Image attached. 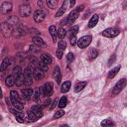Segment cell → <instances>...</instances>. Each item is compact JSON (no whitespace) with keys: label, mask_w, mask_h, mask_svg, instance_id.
<instances>
[{"label":"cell","mask_w":127,"mask_h":127,"mask_svg":"<svg viewBox=\"0 0 127 127\" xmlns=\"http://www.w3.org/2000/svg\"><path fill=\"white\" fill-rule=\"evenodd\" d=\"M78 16H79V11H78L77 9H74V10H72V11L68 14V16H67L66 18H64V19L61 22V24H62V25H70V24H72V23L78 18Z\"/></svg>","instance_id":"obj_1"},{"label":"cell","mask_w":127,"mask_h":127,"mask_svg":"<svg viewBox=\"0 0 127 127\" xmlns=\"http://www.w3.org/2000/svg\"><path fill=\"white\" fill-rule=\"evenodd\" d=\"M126 84H127V79H126V78H121V79H119V81H117V82L115 83V85L113 86V88H112V90H111V94H112V95H117V94H119V93L122 91V89L126 86Z\"/></svg>","instance_id":"obj_2"},{"label":"cell","mask_w":127,"mask_h":127,"mask_svg":"<svg viewBox=\"0 0 127 127\" xmlns=\"http://www.w3.org/2000/svg\"><path fill=\"white\" fill-rule=\"evenodd\" d=\"M23 76H24V82H25V85H31V84L33 83L34 75H33V70H32L31 67H27V68L24 70Z\"/></svg>","instance_id":"obj_3"},{"label":"cell","mask_w":127,"mask_h":127,"mask_svg":"<svg viewBox=\"0 0 127 127\" xmlns=\"http://www.w3.org/2000/svg\"><path fill=\"white\" fill-rule=\"evenodd\" d=\"M91 40H92V37L90 35H86V36H83L81 37L80 39L77 40V46L78 48L80 49H85L90 43H91Z\"/></svg>","instance_id":"obj_4"},{"label":"cell","mask_w":127,"mask_h":127,"mask_svg":"<svg viewBox=\"0 0 127 127\" xmlns=\"http://www.w3.org/2000/svg\"><path fill=\"white\" fill-rule=\"evenodd\" d=\"M119 33H120V31L117 28H107L102 32V36H104L106 38H114V37L118 36Z\"/></svg>","instance_id":"obj_5"},{"label":"cell","mask_w":127,"mask_h":127,"mask_svg":"<svg viewBox=\"0 0 127 127\" xmlns=\"http://www.w3.org/2000/svg\"><path fill=\"white\" fill-rule=\"evenodd\" d=\"M46 16H47V13H46L44 10H42V9H39V10H36V11L34 12L33 18H34V20H35L36 22H38V23H41V22H43V21L45 20Z\"/></svg>","instance_id":"obj_6"},{"label":"cell","mask_w":127,"mask_h":127,"mask_svg":"<svg viewBox=\"0 0 127 127\" xmlns=\"http://www.w3.org/2000/svg\"><path fill=\"white\" fill-rule=\"evenodd\" d=\"M42 90H43V94H44L45 96H47V97L51 96V95L53 94V90H54V88H53V83H52V82H46V83L44 84V86L42 87Z\"/></svg>","instance_id":"obj_7"},{"label":"cell","mask_w":127,"mask_h":127,"mask_svg":"<svg viewBox=\"0 0 127 127\" xmlns=\"http://www.w3.org/2000/svg\"><path fill=\"white\" fill-rule=\"evenodd\" d=\"M19 13L22 17H28V16L31 15V7L28 4L21 5L20 9H19Z\"/></svg>","instance_id":"obj_8"},{"label":"cell","mask_w":127,"mask_h":127,"mask_svg":"<svg viewBox=\"0 0 127 127\" xmlns=\"http://www.w3.org/2000/svg\"><path fill=\"white\" fill-rule=\"evenodd\" d=\"M33 75H34V78H35V79L40 80V79H43V78H44V76H45V71L42 70V69L38 66V67H35V68L33 69Z\"/></svg>","instance_id":"obj_9"},{"label":"cell","mask_w":127,"mask_h":127,"mask_svg":"<svg viewBox=\"0 0 127 127\" xmlns=\"http://www.w3.org/2000/svg\"><path fill=\"white\" fill-rule=\"evenodd\" d=\"M10 99H11V102L13 105H15L16 103L20 102V98H19V95H18V92L15 91V90H11L10 91Z\"/></svg>","instance_id":"obj_10"},{"label":"cell","mask_w":127,"mask_h":127,"mask_svg":"<svg viewBox=\"0 0 127 127\" xmlns=\"http://www.w3.org/2000/svg\"><path fill=\"white\" fill-rule=\"evenodd\" d=\"M12 10V3L11 2H3L1 5V11L4 14H7Z\"/></svg>","instance_id":"obj_11"},{"label":"cell","mask_w":127,"mask_h":127,"mask_svg":"<svg viewBox=\"0 0 127 127\" xmlns=\"http://www.w3.org/2000/svg\"><path fill=\"white\" fill-rule=\"evenodd\" d=\"M12 75L14 76L15 79H17V78H19L20 76H22V75H23V72H22L21 66L16 65V66L13 68V70H12Z\"/></svg>","instance_id":"obj_12"},{"label":"cell","mask_w":127,"mask_h":127,"mask_svg":"<svg viewBox=\"0 0 127 127\" xmlns=\"http://www.w3.org/2000/svg\"><path fill=\"white\" fill-rule=\"evenodd\" d=\"M22 94H23V98L26 99V100H29L33 94H34V91L32 88H26V89H23L22 90Z\"/></svg>","instance_id":"obj_13"},{"label":"cell","mask_w":127,"mask_h":127,"mask_svg":"<svg viewBox=\"0 0 127 127\" xmlns=\"http://www.w3.org/2000/svg\"><path fill=\"white\" fill-rule=\"evenodd\" d=\"M33 43H34L37 47H40V48H45V47H46V43L44 42V40H43L42 38L38 37V36H36V37L33 38Z\"/></svg>","instance_id":"obj_14"},{"label":"cell","mask_w":127,"mask_h":127,"mask_svg":"<svg viewBox=\"0 0 127 127\" xmlns=\"http://www.w3.org/2000/svg\"><path fill=\"white\" fill-rule=\"evenodd\" d=\"M31 110L34 112V114H35L38 118H41V117L43 116V112H42V109H41L40 106H38V105H33L32 108H31Z\"/></svg>","instance_id":"obj_15"},{"label":"cell","mask_w":127,"mask_h":127,"mask_svg":"<svg viewBox=\"0 0 127 127\" xmlns=\"http://www.w3.org/2000/svg\"><path fill=\"white\" fill-rule=\"evenodd\" d=\"M67 4H68L67 1H64V2L63 3L62 7L60 8V10H59V11L57 12V14H56V17H61V16L64 15V13L65 12V10H66V8H67Z\"/></svg>","instance_id":"obj_16"},{"label":"cell","mask_w":127,"mask_h":127,"mask_svg":"<svg viewBox=\"0 0 127 127\" xmlns=\"http://www.w3.org/2000/svg\"><path fill=\"white\" fill-rule=\"evenodd\" d=\"M98 19H99V17H98V15L97 14H94L92 17H91V19L89 20V22H88V28H93V27H95V25L97 24V22H98Z\"/></svg>","instance_id":"obj_17"},{"label":"cell","mask_w":127,"mask_h":127,"mask_svg":"<svg viewBox=\"0 0 127 127\" xmlns=\"http://www.w3.org/2000/svg\"><path fill=\"white\" fill-rule=\"evenodd\" d=\"M49 32H50V34H51V36L53 38V41L56 42L57 41V37H58V30H57V28L52 25V26L49 27Z\"/></svg>","instance_id":"obj_18"},{"label":"cell","mask_w":127,"mask_h":127,"mask_svg":"<svg viewBox=\"0 0 127 127\" xmlns=\"http://www.w3.org/2000/svg\"><path fill=\"white\" fill-rule=\"evenodd\" d=\"M54 77L56 78V80H57L58 83L61 82V79H62V73H61V69H60V67H59L58 65H57V66L55 67V69H54Z\"/></svg>","instance_id":"obj_19"},{"label":"cell","mask_w":127,"mask_h":127,"mask_svg":"<svg viewBox=\"0 0 127 127\" xmlns=\"http://www.w3.org/2000/svg\"><path fill=\"white\" fill-rule=\"evenodd\" d=\"M1 29H2V32L5 36H8V33L12 32V27L9 24H6V23H3L1 25Z\"/></svg>","instance_id":"obj_20"},{"label":"cell","mask_w":127,"mask_h":127,"mask_svg":"<svg viewBox=\"0 0 127 127\" xmlns=\"http://www.w3.org/2000/svg\"><path fill=\"white\" fill-rule=\"evenodd\" d=\"M41 62L49 65L52 63V58H51V56L49 54H42V56H41Z\"/></svg>","instance_id":"obj_21"},{"label":"cell","mask_w":127,"mask_h":127,"mask_svg":"<svg viewBox=\"0 0 127 127\" xmlns=\"http://www.w3.org/2000/svg\"><path fill=\"white\" fill-rule=\"evenodd\" d=\"M77 32H78V26H77V25L71 27V28L68 30V38L71 39V38L75 37L76 34H77Z\"/></svg>","instance_id":"obj_22"},{"label":"cell","mask_w":127,"mask_h":127,"mask_svg":"<svg viewBox=\"0 0 127 127\" xmlns=\"http://www.w3.org/2000/svg\"><path fill=\"white\" fill-rule=\"evenodd\" d=\"M86 84H87L86 81H79V82H77V83L74 85V91H75V92H79L80 90H82V89L86 86Z\"/></svg>","instance_id":"obj_23"},{"label":"cell","mask_w":127,"mask_h":127,"mask_svg":"<svg viewBox=\"0 0 127 127\" xmlns=\"http://www.w3.org/2000/svg\"><path fill=\"white\" fill-rule=\"evenodd\" d=\"M120 68H121V66H120V65H117V66H115L114 68H112V69L108 72L107 77H108V78H113V77L118 73V71L120 70Z\"/></svg>","instance_id":"obj_24"},{"label":"cell","mask_w":127,"mask_h":127,"mask_svg":"<svg viewBox=\"0 0 127 127\" xmlns=\"http://www.w3.org/2000/svg\"><path fill=\"white\" fill-rule=\"evenodd\" d=\"M70 86H71L70 81H64V82L62 84V87H61V92H63V93L67 92V91L69 90Z\"/></svg>","instance_id":"obj_25"},{"label":"cell","mask_w":127,"mask_h":127,"mask_svg":"<svg viewBox=\"0 0 127 127\" xmlns=\"http://www.w3.org/2000/svg\"><path fill=\"white\" fill-rule=\"evenodd\" d=\"M9 65H10V59L9 58H5L2 61V64H1V66H0V70L1 71H4Z\"/></svg>","instance_id":"obj_26"},{"label":"cell","mask_w":127,"mask_h":127,"mask_svg":"<svg viewBox=\"0 0 127 127\" xmlns=\"http://www.w3.org/2000/svg\"><path fill=\"white\" fill-rule=\"evenodd\" d=\"M5 83H6V85L9 86V87L13 86V85L15 84V78H14V76H13V75H8V76L6 77V79H5Z\"/></svg>","instance_id":"obj_27"},{"label":"cell","mask_w":127,"mask_h":127,"mask_svg":"<svg viewBox=\"0 0 127 127\" xmlns=\"http://www.w3.org/2000/svg\"><path fill=\"white\" fill-rule=\"evenodd\" d=\"M15 117H16V120L19 122V123H23L24 122V119H25V115H24V113L22 112V111H17L16 113H15Z\"/></svg>","instance_id":"obj_28"},{"label":"cell","mask_w":127,"mask_h":127,"mask_svg":"<svg viewBox=\"0 0 127 127\" xmlns=\"http://www.w3.org/2000/svg\"><path fill=\"white\" fill-rule=\"evenodd\" d=\"M87 56H88V59L89 60H93V59H95L98 56V51L95 50V49H91V50H89Z\"/></svg>","instance_id":"obj_29"},{"label":"cell","mask_w":127,"mask_h":127,"mask_svg":"<svg viewBox=\"0 0 127 127\" xmlns=\"http://www.w3.org/2000/svg\"><path fill=\"white\" fill-rule=\"evenodd\" d=\"M66 104H67V98L64 95V96H62L61 99L59 100V107H60V108H64V107L66 106Z\"/></svg>","instance_id":"obj_30"},{"label":"cell","mask_w":127,"mask_h":127,"mask_svg":"<svg viewBox=\"0 0 127 127\" xmlns=\"http://www.w3.org/2000/svg\"><path fill=\"white\" fill-rule=\"evenodd\" d=\"M114 123L111 119H104L102 122H101V126L102 127H113Z\"/></svg>","instance_id":"obj_31"},{"label":"cell","mask_w":127,"mask_h":127,"mask_svg":"<svg viewBox=\"0 0 127 127\" xmlns=\"http://www.w3.org/2000/svg\"><path fill=\"white\" fill-rule=\"evenodd\" d=\"M41 92H43L42 88H37V89H36V91H35V92H34V94H33V99H34L35 101H37V100H39V99H40Z\"/></svg>","instance_id":"obj_32"},{"label":"cell","mask_w":127,"mask_h":127,"mask_svg":"<svg viewBox=\"0 0 127 127\" xmlns=\"http://www.w3.org/2000/svg\"><path fill=\"white\" fill-rule=\"evenodd\" d=\"M28 117H29V121H32V122H36L39 118L34 114V112L32 110H29L28 111Z\"/></svg>","instance_id":"obj_33"},{"label":"cell","mask_w":127,"mask_h":127,"mask_svg":"<svg viewBox=\"0 0 127 127\" xmlns=\"http://www.w3.org/2000/svg\"><path fill=\"white\" fill-rule=\"evenodd\" d=\"M65 35H66V31L64 28H60L58 30V36H59L60 39H64L65 37Z\"/></svg>","instance_id":"obj_34"},{"label":"cell","mask_w":127,"mask_h":127,"mask_svg":"<svg viewBox=\"0 0 127 127\" xmlns=\"http://www.w3.org/2000/svg\"><path fill=\"white\" fill-rule=\"evenodd\" d=\"M15 83H16L17 86H23V85H25V82H24V76L22 75V76H20L19 78L15 79Z\"/></svg>","instance_id":"obj_35"},{"label":"cell","mask_w":127,"mask_h":127,"mask_svg":"<svg viewBox=\"0 0 127 127\" xmlns=\"http://www.w3.org/2000/svg\"><path fill=\"white\" fill-rule=\"evenodd\" d=\"M65 48H66V43H65V41H64V40L60 41L59 44H58V49H59V50H62V51H64Z\"/></svg>","instance_id":"obj_36"},{"label":"cell","mask_w":127,"mask_h":127,"mask_svg":"<svg viewBox=\"0 0 127 127\" xmlns=\"http://www.w3.org/2000/svg\"><path fill=\"white\" fill-rule=\"evenodd\" d=\"M57 1L56 0H49V1H47V5L51 8V9H55L56 8V6H57Z\"/></svg>","instance_id":"obj_37"},{"label":"cell","mask_w":127,"mask_h":127,"mask_svg":"<svg viewBox=\"0 0 127 127\" xmlns=\"http://www.w3.org/2000/svg\"><path fill=\"white\" fill-rule=\"evenodd\" d=\"M64 111H63V110H59V111H56V113H55V115H54V119H58V118H60V117H62V116H64Z\"/></svg>","instance_id":"obj_38"},{"label":"cell","mask_w":127,"mask_h":127,"mask_svg":"<svg viewBox=\"0 0 127 127\" xmlns=\"http://www.w3.org/2000/svg\"><path fill=\"white\" fill-rule=\"evenodd\" d=\"M39 67H40L42 70L46 71V70H48L49 65H48V64H44V63H42V62H40V63H39Z\"/></svg>","instance_id":"obj_39"},{"label":"cell","mask_w":127,"mask_h":127,"mask_svg":"<svg viewBox=\"0 0 127 127\" xmlns=\"http://www.w3.org/2000/svg\"><path fill=\"white\" fill-rule=\"evenodd\" d=\"M56 55H57V58L58 59H62L63 58V56H64V51H62V50H57V52H56Z\"/></svg>","instance_id":"obj_40"},{"label":"cell","mask_w":127,"mask_h":127,"mask_svg":"<svg viewBox=\"0 0 127 127\" xmlns=\"http://www.w3.org/2000/svg\"><path fill=\"white\" fill-rule=\"evenodd\" d=\"M73 59H74L73 54H72V53H68L67 56H66V60H67V62H68V63H71V62L73 61Z\"/></svg>","instance_id":"obj_41"},{"label":"cell","mask_w":127,"mask_h":127,"mask_svg":"<svg viewBox=\"0 0 127 127\" xmlns=\"http://www.w3.org/2000/svg\"><path fill=\"white\" fill-rule=\"evenodd\" d=\"M57 105H59V101L56 99V100H54V102H53V104H52V106H51L50 108H51V109H54V108H55Z\"/></svg>","instance_id":"obj_42"},{"label":"cell","mask_w":127,"mask_h":127,"mask_svg":"<svg viewBox=\"0 0 127 127\" xmlns=\"http://www.w3.org/2000/svg\"><path fill=\"white\" fill-rule=\"evenodd\" d=\"M75 43H77L76 38H75V37L71 38V39H70V44H71V46H74V45H75Z\"/></svg>","instance_id":"obj_43"},{"label":"cell","mask_w":127,"mask_h":127,"mask_svg":"<svg viewBox=\"0 0 127 127\" xmlns=\"http://www.w3.org/2000/svg\"><path fill=\"white\" fill-rule=\"evenodd\" d=\"M114 61H115V55H113V56H112V59L109 60V62H108V65H111V64L114 63Z\"/></svg>","instance_id":"obj_44"},{"label":"cell","mask_w":127,"mask_h":127,"mask_svg":"<svg viewBox=\"0 0 127 127\" xmlns=\"http://www.w3.org/2000/svg\"><path fill=\"white\" fill-rule=\"evenodd\" d=\"M30 50L32 51V52H38V48H37V46H31L30 47Z\"/></svg>","instance_id":"obj_45"},{"label":"cell","mask_w":127,"mask_h":127,"mask_svg":"<svg viewBox=\"0 0 127 127\" xmlns=\"http://www.w3.org/2000/svg\"><path fill=\"white\" fill-rule=\"evenodd\" d=\"M50 103H51V99H50V98H48V99L44 102V106H47V105H49Z\"/></svg>","instance_id":"obj_46"},{"label":"cell","mask_w":127,"mask_h":127,"mask_svg":"<svg viewBox=\"0 0 127 127\" xmlns=\"http://www.w3.org/2000/svg\"><path fill=\"white\" fill-rule=\"evenodd\" d=\"M74 3H75V1H73V0H72V1H70V2H69V5H70V6H73V5H74Z\"/></svg>","instance_id":"obj_47"},{"label":"cell","mask_w":127,"mask_h":127,"mask_svg":"<svg viewBox=\"0 0 127 127\" xmlns=\"http://www.w3.org/2000/svg\"><path fill=\"white\" fill-rule=\"evenodd\" d=\"M61 127H68V125H67V124H63Z\"/></svg>","instance_id":"obj_48"}]
</instances>
